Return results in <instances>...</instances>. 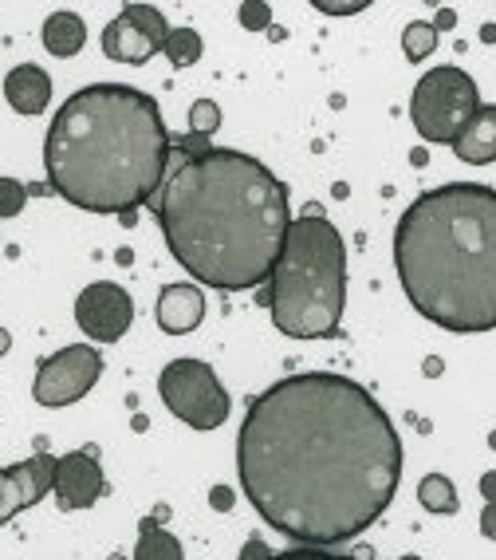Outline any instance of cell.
Returning <instances> with one entry per match:
<instances>
[{
    "label": "cell",
    "instance_id": "7a4b0ae2",
    "mask_svg": "<svg viewBox=\"0 0 496 560\" xmlns=\"http://www.w3.org/2000/svg\"><path fill=\"white\" fill-rule=\"evenodd\" d=\"M158 225L189 277L245 292L276 269L292 225L288 190L252 154L209 147L162 182Z\"/></svg>",
    "mask_w": 496,
    "mask_h": 560
},
{
    "label": "cell",
    "instance_id": "f1b7e54d",
    "mask_svg": "<svg viewBox=\"0 0 496 560\" xmlns=\"http://www.w3.org/2000/svg\"><path fill=\"white\" fill-rule=\"evenodd\" d=\"M9 348H12V343H9V331L0 328V355H4V351H9Z\"/></svg>",
    "mask_w": 496,
    "mask_h": 560
},
{
    "label": "cell",
    "instance_id": "7c38bea8",
    "mask_svg": "<svg viewBox=\"0 0 496 560\" xmlns=\"http://www.w3.org/2000/svg\"><path fill=\"white\" fill-rule=\"evenodd\" d=\"M51 490H56V505L60 510H91L107 493L99 458L91 451H71L63 458H56V486Z\"/></svg>",
    "mask_w": 496,
    "mask_h": 560
},
{
    "label": "cell",
    "instance_id": "6da1fadb",
    "mask_svg": "<svg viewBox=\"0 0 496 560\" xmlns=\"http://www.w3.org/2000/svg\"><path fill=\"white\" fill-rule=\"evenodd\" d=\"M237 470L272 529L304 549H335L394 501L402 439L363 383L304 371L248 402Z\"/></svg>",
    "mask_w": 496,
    "mask_h": 560
},
{
    "label": "cell",
    "instance_id": "9a60e30c",
    "mask_svg": "<svg viewBox=\"0 0 496 560\" xmlns=\"http://www.w3.org/2000/svg\"><path fill=\"white\" fill-rule=\"evenodd\" d=\"M453 154L461 162H469V166H488V162H496V103H481V107L473 110V119L457 135Z\"/></svg>",
    "mask_w": 496,
    "mask_h": 560
},
{
    "label": "cell",
    "instance_id": "52a82bcc",
    "mask_svg": "<svg viewBox=\"0 0 496 560\" xmlns=\"http://www.w3.org/2000/svg\"><path fill=\"white\" fill-rule=\"evenodd\" d=\"M158 395L169 407L174 419H181L193 431H217L228 419L233 399H228L225 383L205 360H174L162 368Z\"/></svg>",
    "mask_w": 496,
    "mask_h": 560
},
{
    "label": "cell",
    "instance_id": "83f0119b",
    "mask_svg": "<svg viewBox=\"0 0 496 560\" xmlns=\"http://www.w3.org/2000/svg\"><path fill=\"white\" fill-rule=\"evenodd\" d=\"M481 490H485L488 501H496V474H485V478H481Z\"/></svg>",
    "mask_w": 496,
    "mask_h": 560
},
{
    "label": "cell",
    "instance_id": "cb8c5ba5",
    "mask_svg": "<svg viewBox=\"0 0 496 560\" xmlns=\"http://www.w3.org/2000/svg\"><path fill=\"white\" fill-rule=\"evenodd\" d=\"M240 24L245 28H269V4H245L240 9Z\"/></svg>",
    "mask_w": 496,
    "mask_h": 560
},
{
    "label": "cell",
    "instance_id": "5b68a950",
    "mask_svg": "<svg viewBox=\"0 0 496 560\" xmlns=\"http://www.w3.org/2000/svg\"><path fill=\"white\" fill-rule=\"evenodd\" d=\"M272 324L292 340L335 336L347 308V245L319 206L292 218L269 277Z\"/></svg>",
    "mask_w": 496,
    "mask_h": 560
},
{
    "label": "cell",
    "instance_id": "e0dca14e",
    "mask_svg": "<svg viewBox=\"0 0 496 560\" xmlns=\"http://www.w3.org/2000/svg\"><path fill=\"white\" fill-rule=\"evenodd\" d=\"M134 560H186L181 552V540L174 533H166L154 521H142L139 525V549H134Z\"/></svg>",
    "mask_w": 496,
    "mask_h": 560
},
{
    "label": "cell",
    "instance_id": "44dd1931",
    "mask_svg": "<svg viewBox=\"0 0 496 560\" xmlns=\"http://www.w3.org/2000/svg\"><path fill=\"white\" fill-rule=\"evenodd\" d=\"M28 201V190H24L16 178H0V218H16Z\"/></svg>",
    "mask_w": 496,
    "mask_h": 560
},
{
    "label": "cell",
    "instance_id": "ac0fdd59",
    "mask_svg": "<svg viewBox=\"0 0 496 560\" xmlns=\"http://www.w3.org/2000/svg\"><path fill=\"white\" fill-rule=\"evenodd\" d=\"M417 501L426 505L429 513H457V490L446 474H426L422 486H417Z\"/></svg>",
    "mask_w": 496,
    "mask_h": 560
},
{
    "label": "cell",
    "instance_id": "ba28073f",
    "mask_svg": "<svg viewBox=\"0 0 496 560\" xmlns=\"http://www.w3.org/2000/svg\"><path fill=\"white\" fill-rule=\"evenodd\" d=\"M103 375V355L91 343H71V348L56 351L36 368V383H32V399L48 410H60L80 402Z\"/></svg>",
    "mask_w": 496,
    "mask_h": 560
},
{
    "label": "cell",
    "instance_id": "8fae6325",
    "mask_svg": "<svg viewBox=\"0 0 496 560\" xmlns=\"http://www.w3.org/2000/svg\"><path fill=\"white\" fill-rule=\"evenodd\" d=\"M51 486H56V458L51 454H32L28 462L4 466L0 470V525L48 498Z\"/></svg>",
    "mask_w": 496,
    "mask_h": 560
},
{
    "label": "cell",
    "instance_id": "d4e9b609",
    "mask_svg": "<svg viewBox=\"0 0 496 560\" xmlns=\"http://www.w3.org/2000/svg\"><path fill=\"white\" fill-rule=\"evenodd\" d=\"M481 533L488 540H496V501H485V513H481Z\"/></svg>",
    "mask_w": 496,
    "mask_h": 560
},
{
    "label": "cell",
    "instance_id": "4316f807",
    "mask_svg": "<svg viewBox=\"0 0 496 560\" xmlns=\"http://www.w3.org/2000/svg\"><path fill=\"white\" fill-rule=\"evenodd\" d=\"M269 557H272V552L264 549V545H260V540H252V545H248V549H245V557H240V560H269Z\"/></svg>",
    "mask_w": 496,
    "mask_h": 560
},
{
    "label": "cell",
    "instance_id": "9c48e42d",
    "mask_svg": "<svg viewBox=\"0 0 496 560\" xmlns=\"http://www.w3.org/2000/svg\"><path fill=\"white\" fill-rule=\"evenodd\" d=\"M166 36H169V24L162 16V9H154V4H127L103 28V51L115 63L142 68L146 60H154V51L166 48Z\"/></svg>",
    "mask_w": 496,
    "mask_h": 560
},
{
    "label": "cell",
    "instance_id": "d6986e66",
    "mask_svg": "<svg viewBox=\"0 0 496 560\" xmlns=\"http://www.w3.org/2000/svg\"><path fill=\"white\" fill-rule=\"evenodd\" d=\"M162 56H166L174 68H193V63L201 60V36L193 28H169Z\"/></svg>",
    "mask_w": 496,
    "mask_h": 560
},
{
    "label": "cell",
    "instance_id": "277c9868",
    "mask_svg": "<svg viewBox=\"0 0 496 560\" xmlns=\"http://www.w3.org/2000/svg\"><path fill=\"white\" fill-rule=\"evenodd\" d=\"M394 269L406 301L457 336L496 328V190L449 182L406 206L394 225Z\"/></svg>",
    "mask_w": 496,
    "mask_h": 560
},
{
    "label": "cell",
    "instance_id": "603a6c76",
    "mask_svg": "<svg viewBox=\"0 0 496 560\" xmlns=\"http://www.w3.org/2000/svg\"><path fill=\"white\" fill-rule=\"evenodd\" d=\"M269 560H358V557H335L328 549H288V552H272ZM417 560V557H410Z\"/></svg>",
    "mask_w": 496,
    "mask_h": 560
},
{
    "label": "cell",
    "instance_id": "484cf974",
    "mask_svg": "<svg viewBox=\"0 0 496 560\" xmlns=\"http://www.w3.org/2000/svg\"><path fill=\"white\" fill-rule=\"evenodd\" d=\"M319 12H331V16H351V12H363V4H316Z\"/></svg>",
    "mask_w": 496,
    "mask_h": 560
},
{
    "label": "cell",
    "instance_id": "2e32d148",
    "mask_svg": "<svg viewBox=\"0 0 496 560\" xmlns=\"http://www.w3.org/2000/svg\"><path fill=\"white\" fill-rule=\"evenodd\" d=\"M83 44H87V24L75 12H51L48 24H44V48L60 60H71L83 51Z\"/></svg>",
    "mask_w": 496,
    "mask_h": 560
},
{
    "label": "cell",
    "instance_id": "7402d4cb",
    "mask_svg": "<svg viewBox=\"0 0 496 560\" xmlns=\"http://www.w3.org/2000/svg\"><path fill=\"white\" fill-rule=\"evenodd\" d=\"M221 122V110H217V103H209V100H201V103H193V130L198 135H205V130H213Z\"/></svg>",
    "mask_w": 496,
    "mask_h": 560
},
{
    "label": "cell",
    "instance_id": "3957f363",
    "mask_svg": "<svg viewBox=\"0 0 496 560\" xmlns=\"http://www.w3.org/2000/svg\"><path fill=\"white\" fill-rule=\"evenodd\" d=\"M169 166V130L158 103L127 83H91L51 119L44 139L48 186L91 213H134Z\"/></svg>",
    "mask_w": 496,
    "mask_h": 560
},
{
    "label": "cell",
    "instance_id": "f546056e",
    "mask_svg": "<svg viewBox=\"0 0 496 560\" xmlns=\"http://www.w3.org/2000/svg\"><path fill=\"white\" fill-rule=\"evenodd\" d=\"M115 560H122V557H115Z\"/></svg>",
    "mask_w": 496,
    "mask_h": 560
},
{
    "label": "cell",
    "instance_id": "30bf717a",
    "mask_svg": "<svg viewBox=\"0 0 496 560\" xmlns=\"http://www.w3.org/2000/svg\"><path fill=\"white\" fill-rule=\"evenodd\" d=\"M75 324L91 343H119L134 324V301L122 284H87L75 301Z\"/></svg>",
    "mask_w": 496,
    "mask_h": 560
},
{
    "label": "cell",
    "instance_id": "ffe728a7",
    "mask_svg": "<svg viewBox=\"0 0 496 560\" xmlns=\"http://www.w3.org/2000/svg\"><path fill=\"white\" fill-rule=\"evenodd\" d=\"M402 48H406V60H429V56L437 51V28L426 21L406 24V32H402Z\"/></svg>",
    "mask_w": 496,
    "mask_h": 560
},
{
    "label": "cell",
    "instance_id": "4fadbf2b",
    "mask_svg": "<svg viewBox=\"0 0 496 560\" xmlns=\"http://www.w3.org/2000/svg\"><path fill=\"white\" fill-rule=\"evenodd\" d=\"M205 320V296L198 284H166L158 296V328L169 336H186Z\"/></svg>",
    "mask_w": 496,
    "mask_h": 560
},
{
    "label": "cell",
    "instance_id": "8992f818",
    "mask_svg": "<svg viewBox=\"0 0 496 560\" xmlns=\"http://www.w3.org/2000/svg\"><path fill=\"white\" fill-rule=\"evenodd\" d=\"M476 107H481V91H476L473 75L453 63L426 71L410 95V119H414L417 135L426 142H449V147L473 119Z\"/></svg>",
    "mask_w": 496,
    "mask_h": 560
},
{
    "label": "cell",
    "instance_id": "5bb4252c",
    "mask_svg": "<svg viewBox=\"0 0 496 560\" xmlns=\"http://www.w3.org/2000/svg\"><path fill=\"white\" fill-rule=\"evenodd\" d=\"M4 100L21 115H44L51 103V75L36 63H21L4 75Z\"/></svg>",
    "mask_w": 496,
    "mask_h": 560
}]
</instances>
